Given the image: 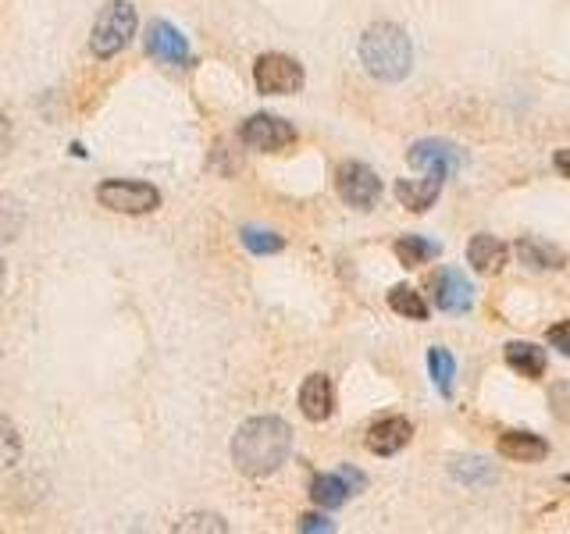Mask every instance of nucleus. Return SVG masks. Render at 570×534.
<instances>
[{"label":"nucleus","instance_id":"1","mask_svg":"<svg viewBox=\"0 0 570 534\" xmlns=\"http://www.w3.org/2000/svg\"><path fill=\"white\" fill-rule=\"evenodd\" d=\"M293 450V427L282 417H250L232 439V463L246 477L275 474Z\"/></svg>","mask_w":570,"mask_h":534},{"label":"nucleus","instance_id":"2","mask_svg":"<svg viewBox=\"0 0 570 534\" xmlns=\"http://www.w3.org/2000/svg\"><path fill=\"white\" fill-rule=\"evenodd\" d=\"M360 61L364 68L381 82H399L414 68V47L410 37L393 22H375L360 37Z\"/></svg>","mask_w":570,"mask_h":534},{"label":"nucleus","instance_id":"3","mask_svg":"<svg viewBox=\"0 0 570 534\" xmlns=\"http://www.w3.org/2000/svg\"><path fill=\"white\" fill-rule=\"evenodd\" d=\"M132 37H136V8L129 0H111L93 22L90 50L96 58H114L132 43Z\"/></svg>","mask_w":570,"mask_h":534},{"label":"nucleus","instance_id":"4","mask_svg":"<svg viewBox=\"0 0 570 534\" xmlns=\"http://www.w3.org/2000/svg\"><path fill=\"white\" fill-rule=\"evenodd\" d=\"M96 200L114 214H150L161 206V193L150 182H129V179H111L96 189Z\"/></svg>","mask_w":570,"mask_h":534},{"label":"nucleus","instance_id":"5","mask_svg":"<svg viewBox=\"0 0 570 534\" xmlns=\"http://www.w3.org/2000/svg\"><path fill=\"white\" fill-rule=\"evenodd\" d=\"M254 82L264 97H293L304 90V68L289 54H264L254 64Z\"/></svg>","mask_w":570,"mask_h":534},{"label":"nucleus","instance_id":"6","mask_svg":"<svg viewBox=\"0 0 570 534\" xmlns=\"http://www.w3.org/2000/svg\"><path fill=\"white\" fill-rule=\"evenodd\" d=\"M335 189H339V197L349 206H357V211H371V206L381 200V179L360 161L339 164V171H335Z\"/></svg>","mask_w":570,"mask_h":534},{"label":"nucleus","instance_id":"7","mask_svg":"<svg viewBox=\"0 0 570 534\" xmlns=\"http://www.w3.org/2000/svg\"><path fill=\"white\" fill-rule=\"evenodd\" d=\"M243 143L250 150H261V153H278V150H289L296 143V129L289 122H282L275 114H254L246 118V125L240 129Z\"/></svg>","mask_w":570,"mask_h":534},{"label":"nucleus","instance_id":"8","mask_svg":"<svg viewBox=\"0 0 570 534\" xmlns=\"http://www.w3.org/2000/svg\"><path fill=\"white\" fill-rule=\"evenodd\" d=\"M143 40H146V54L157 58L161 64H175V68L190 64V43H186V37H182V32L172 22L154 19V22L146 26Z\"/></svg>","mask_w":570,"mask_h":534},{"label":"nucleus","instance_id":"9","mask_svg":"<svg viewBox=\"0 0 570 534\" xmlns=\"http://www.w3.org/2000/svg\"><path fill=\"white\" fill-rule=\"evenodd\" d=\"M407 161L410 168L417 171H431V175H442L449 179L452 171H457L464 164V153L452 147V143H442V140H421V143H414L410 153H407Z\"/></svg>","mask_w":570,"mask_h":534},{"label":"nucleus","instance_id":"10","mask_svg":"<svg viewBox=\"0 0 570 534\" xmlns=\"http://www.w3.org/2000/svg\"><path fill=\"white\" fill-rule=\"evenodd\" d=\"M414 439V424L407 417H381L367 427V450L375 456H396L399 450H407Z\"/></svg>","mask_w":570,"mask_h":534},{"label":"nucleus","instance_id":"11","mask_svg":"<svg viewBox=\"0 0 570 534\" xmlns=\"http://www.w3.org/2000/svg\"><path fill=\"white\" fill-rule=\"evenodd\" d=\"M360 485H364V477L357 471H349V467L343 474H317L311 481V498L322 510H339Z\"/></svg>","mask_w":570,"mask_h":534},{"label":"nucleus","instance_id":"12","mask_svg":"<svg viewBox=\"0 0 570 534\" xmlns=\"http://www.w3.org/2000/svg\"><path fill=\"white\" fill-rule=\"evenodd\" d=\"M435 303H439V310H446V314H467L475 303V289L457 268H446L439 279H435Z\"/></svg>","mask_w":570,"mask_h":534},{"label":"nucleus","instance_id":"13","mask_svg":"<svg viewBox=\"0 0 570 534\" xmlns=\"http://www.w3.org/2000/svg\"><path fill=\"white\" fill-rule=\"evenodd\" d=\"M299 410H304V417L314 421V424H322L332 417V410H335V389L328 382V374H311L304 389H299Z\"/></svg>","mask_w":570,"mask_h":534},{"label":"nucleus","instance_id":"14","mask_svg":"<svg viewBox=\"0 0 570 534\" xmlns=\"http://www.w3.org/2000/svg\"><path fill=\"white\" fill-rule=\"evenodd\" d=\"M442 175H431V171H425V179H399L396 182V200L407 206V211H414V214H425L428 206L439 200V193H442Z\"/></svg>","mask_w":570,"mask_h":534},{"label":"nucleus","instance_id":"15","mask_svg":"<svg viewBox=\"0 0 570 534\" xmlns=\"http://www.w3.org/2000/svg\"><path fill=\"white\" fill-rule=\"evenodd\" d=\"M507 261H510V246L496 235H475L471 246H467V264L478 274H499Z\"/></svg>","mask_w":570,"mask_h":534},{"label":"nucleus","instance_id":"16","mask_svg":"<svg viewBox=\"0 0 570 534\" xmlns=\"http://www.w3.org/2000/svg\"><path fill=\"white\" fill-rule=\"evenodd\" d=\"M499 456H507L513 463H539L549 456V442L531 432H507L499 435Z\"/></svg>","mask_w":570,"mask_h":534},{"label":"nucleus","instance_id":"17","mask_svg":"<svg viewBox=\"0 0 570 534\" xmlns=\"http://www.w3.org/2000/svg\"><path fill=\"white\" fill-rule=\"evenodd\" d=\"M507 364L517 371L531 377V382H539V377L546 374V350L535 346V342H510L507 346Z\"/></svg>","mask_w":570,"mask_h":534},{"label":"nucleus","instance_id":"18","mask_svg":"<svg viewBox=\"0 0 570 534\" xmlns=\"http://www.w3.org/2000/svg\"><path fill=\"white\" fill-rule=\"evenodd\" d=\"M393 250H396L399 264H404V268H421V264L435 261V256L442 253V246L439 243H428L425 235H399Z\"/></svg>","mask_w":570,"mask_h":534},{"label":"nucleus","instance_id":"19","mask_svg":"<svg viewBox=\"0 0 570 534\" xmlns=\"http://www.w3.org/2000/svg\"><path fill=\"white\" fill-rule=\"evenodd\" d=\"M428 371H431L435 389H439L446 400H449V395H452V377H457V360L449 356V350L431 346L428 350Z\"/></svg>","mask_w":570,"mask_h":534},{"label":"nucleus","instance_id":"20","mask_svg":"<svg viewBox=\"0 0 570 534\" xmlns=\"http://www.w3.org/2000/svg\"><path fill=\"white\" fill-rule=\"evenodd\" d=\"M389 306L396 310L399 318H410V321H425L428 318V303H425V296L417 289H410V285H396L393 292H389Z\"/></svg>","mask_w":570,"mask_h":534},{"label":"nucleus","instance_id":"21","mask_svg":"<svg viewBox=\"0 0 570 534\" xmlns=\"http://www.w3.org/2000/svg\"><path fill=\"white\" fill-rule=\"evenodd\" d=\"M517 253H521V261L535 271H557L563 268V253L560 250H552V246H542V243H535V239H525V243H517Z\"/></svg>","mask_w":570,"mask_h":534},{"label":"nucleus","instance_id":"22","mask_svg":"<svg viewBox=\"0 0 570 534\" xmlns=\"http://www.w3.org/2000/svg\"><path fill=\"white\" fill-rule=\"evenodd\" d=\"M19 460H22V435H19V427L0 413V474L11 471Z\"/></svg>","mask_w":570,"mask_h":534},{"label":"nucleus","instance_id":"23","mask_svg":"<svg viewBox=\"0 0 570 534\" xmlns=\"http://www.w3.org/2000/svg\"><path fill=\"white\" fill-rule=\"evenodd\" d=\"M243 246L250 250V253H257V256H267V253H278L282 246H285V239L282 235H275V232H267V229H243Z\"/></svg>","mask_w":570,"mask_h":534},{"label":"nucleus","instance_id":"24","mask_svg":"<svg viewBox=\"0 0 570 534\" xmlns=\"http://www.w3.org/2000/svg\"><path fill=\"white\" fill-rule=\"evenodd\" d=\"M175 531H228V524L222 516H186L182 524H175Z\"/></svg>","mask_w":570,"mask_h":534},{"label":"nucleus","instance_id":"25","mask_svg":"<svg viewBox=\"0 0 570 534\" xmlns=\"http://www.w3.org/2000/svg\"><path fill=\"white\" fill-rule=\"evenodd\" d=\"M549 346L570 356V321H560V324H552V329H549Z\"/></svg>","mask_w":570,"mask_h":534},{"label":"nucleus","instance_id":"26","mask_svg":"<svg viewBox=\"0 0 570 534\" xmlns=\"http://www.w3.org/2000/svg\"><path fill=\"white\" fill-rule=\"evenodd\" d=\"M299 531H335L332 521H325V516H299Z\"/></svg>","mask_w":570,"mask_h":534},{"label":"nucleus","instance_id":"27","mask_svg":"<svg viewBox=\"0 0 570 534\" xmlns=\"http://www.w3.org/2000/svg\"><path fill=\"white\" fill-rule=\"evenodd\" d=\"M552 164H557L560 175L570 179V150H557V153H552Z\"/></svg>","mask_w":570,"mask_h":534},{"label":"nucleus","instance_id":"28","mask_svg":"<svg viewBox=\"0 0 570 534\" xmlns=\"http://www.w3.org/2000/svg\"><path fill=\"white\" fill-rule=\"evenodd\" d=\"M4 279H8V271H4V261H0V292H4Z\"/></svg>","mask_w":570,"mask_h":534},{"label":"nucleus","instance_id":"29","mask_svg":"<svg viewBox=\"0 0 570 534\" xmlns=\"http://www.w3.org/2000/svg\"><path fill=\"white\" fill-rule=\"evenodd\" d=\"M0 143H4V118H0Z\"/></svg>","mask_w":570,"mask_h":534}]
</instances>
